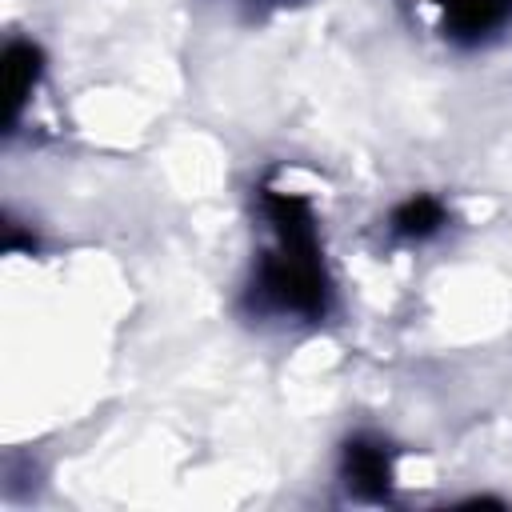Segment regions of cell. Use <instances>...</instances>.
I'll use <instances>...</instances> for the list:
<instances>
[{
  "mask_svg": "<svg viewBox=\"0 0 512 512\" xmlns=\"http://www.w3.org/2000/svg\"><path fill=\"white\" fill-rule=\"evenodd\" d=\"M40 68H44V56H40V48H36V44L16 40V44H8V48H4V96H8V124L20 116L24 100L32 96V88H36V80H40Z\"/></svg>",
  "mask_w": 512,
  "mask_h": 512,
  "instance_id": "4",
  "label": "cell"
},
{
  "mask_svg": "<svg viewBox=\"0 0 512 512\" xmlns=\"http://www.w3.org/2000/svg\"><path fill=\"white\" fill-rule=\"evenodd\" d=\"M340 476L348 484L352 496L360 500H384L392 492V452L384 440L372 436H356L344 444L340 456Z\"/></svg>",
  "mask_w": 512,
  "mask_h": 512,
  "instance_id": "2",
  "label": "cell"
},
{
  "mask_svg": "<svg viewBox=\"0 0 512 512\" xmlns=\"http://www.w3.org/2000/svg\"><path fill=\"white\" fill-rule=\"evenodd\" d=\"M440 8L452 40H484L512 20V0H440Z\"/></svg>",
  "mask_w": 512,
  "mask_h": 512,
  "instance_id": "3",
  "label": "cell"
},
{
  "mask_svg": "<svg viewBox=\"0 0 512 512\" xmlns=\"http://www.w3.org/2000/svg\"><path fill=\"white\" fill-rule=\"evenodd\" d=\"M260 204H264V216L276 232V248L260 264L256 292L280 312L320 320L328 312V276H324L316 216H312L308 200L296 192L264 188Z\"/></svg>",
  "mask_w": 512,
  "mask_h": 512,
  "instance_id": "1",
  "label": "cell"
},
{
  "mask_svg": "<svg viewBox=\"0 0 512 512\" xmlns=\"http://www.w3.org/2000/svg\"><path fill=\"white\" fill-rule=\"evenodd\" d=\"M444 228V204L436 196H408L392 212V232L400 240H428Z\"/></svg>",
  "mask_w": 512,
  "mask_h": 512,
  "instance_id": "5",
  "label": "cell"
}]
</instances>
